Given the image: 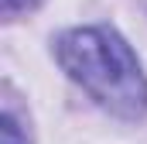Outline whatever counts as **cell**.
I'll use <instances>...</instances> for the list:
<instances>
[{"label":"cell","instance_id":"1","mask_svg":"<svg viewBox=\"0 0 147 144\" xmlns=\"http://www.w3.org/2000/svg\"><path fill=\"white\" fill-rule=\"evenodd\" d=\"M62 69L110 113L137 120L147 113V75L134 48L110 28H75L55 45Z\"/></svg>","mask_w":147,"mask_h":144},{"label":"cell","instance_id":"2","mask_svg":"<svg viewBox=\"0 0 147 144\" xmlns=\"http://www.w3.org/2000/svg\"><path fill=\"white\" fill-rule=\"evenodd\" d=\"M0 141H3V144H28V137L21 134V124L14 120V113H10V110L0 117Z\"/></svg>","mask_w":147,"mask_h":144},{"label":"cell","instance_id":"3","mask_svg":"<svg viewBox=\"0 0 147 144\" xmlns=\"http://www.w3.org/2000/svg\"><path fill=\"white\" fill-rule=\"evenodd\" d=\"M41 0H3V17H14L21 10H34Z\"/></svg>","mask_w":147,"mask_h":144}]
</instances>
